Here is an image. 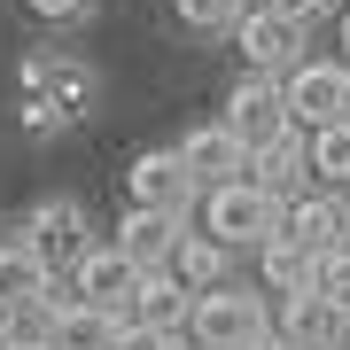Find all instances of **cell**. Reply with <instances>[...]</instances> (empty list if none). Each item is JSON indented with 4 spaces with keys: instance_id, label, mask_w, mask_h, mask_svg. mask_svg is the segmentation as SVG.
I'll use <instances>...</instances> for the list:
<instances>
[{
    "instance_id": "83f0119b",
    "label": "cell",
    "mask_w": 350,
    "mask_h": 350,
    "mask_svg": "<svg viewBox=\"0 0 350 350\" xmlns=\"http://www.w3.org/2000/svg\"><path fill=\"white\" fill-rule=\"evenodd\" d=\"M250 350H280V342H273V335H265V342H250Z\"/></svg>"
},
{
    "instance_id": "277c9868",
    "label": "cell",
    "mask_w": 350,
    "mask_h": 350,
    "mask_svg": "<svg viewBox=\"0 0 350 350\" xmlns=\"http://www.w3.org/2000/svg\"><path fill=\"white\" fill-rule=\"evenodd\" d=\"M16 241H24V250H31L39 265H47V273H70V265L94 250V234H86V211H78L70 195H47V202H39V211H31L24 226H16Z\"/></svg>"
},
{
    "instance_id": "6da1fadb",
    "label": "cell",
    "mask_w": 350,
    "mask_h": 350,
    "mask_svg": "<svg viewBox=\"0 0 350 350\" xmlns=\"http://www.w3.org/2000/svg\"><path fill=\"white\" fill-rule=\"evenodd\" d=\"M265 335H273V312H265V296H250L241 280L195 296V312H187V350H250Z\"/></svg>"
},
{
    "instance_id": "3957f363",
    "label": "cell",
    "mask_w": 350,
    "mask_h": 350,
    "mask_svg": "<svg viewBox=\"0 0 350 350\" xmlns=\"http://www.w3.org/2000/svg\"><path fill=\"white\" fill-rule=\"evenodd\" d=\"M280 101H288V125L296 133L350 125V63H312V55H304V63L280 78Z\"/></svg>"
},
{
    "instance_id": "9a60e30c",
    "label": "cell",
    "mask_w": 350,
    "mask_h": 350,
    "mask_svg": "<svg viewBox=\"0 0 350 350\" xmlns=\"http://www.w3.org/2000/svg\"><path fill=\"white\" fill-rule=\"evenodd\" d=\"M179 234H187V218H172V211H125V226H117V257H125L133 273H172Z\"/></svg>"
},
{
    "instance_id": "5b68a950",
    "label": "cell",
    "mask_w": 350,
    "mask_h": 350,
    "mask_svg": "<svg viewBox=\"0 0 350 350\" xmlns=\"http://www.w3.org/2000/svg\"><path fill=\"white\" fill-rule=\"evenodd\" d=\"M218 125L234 133V140H241L250 156L296 133V125H288V101H280V78H257V70H250V78L234 86V101H226V117H218Z\"/></svg>"
},
{
    "instance_id": "e0dca14e",
    "label": "cell",
    "mask_w": 350,
    "mask_h": 350,
    "mask_svg": "<svg viewBox=\"0 0 350 350\" xmlns=\"http://www.w3.org/2000/svg\"><path fill=\"white\" fill-rule=\"evenodd\" d=\"M250 187H257V195H273V202H296L304 187H312L304 133H288V140H273V148H257V156H250Z\"/></svg>"
},
{
    "instance_id": "d4e9b609",
    "label": "cell",
    "mask_w": 350,
    "mask_h": 350,
    "mask_svg": "<svg viewBox=\"0 0 350 350\" xmlns=\"http://www.w3.org/2000/svg\"><path fill=\"white\" fill-rule=\"evenodd\" d=\"M109 350H179V342H163V335H148V327H125V319H117V342Z\"/></svg>"
},
{
    "instance_id": "9c48e42d",
    "label": "cell",
    "mask_w": 350,
    "mask_h": 350,
    "mask_svg": "<svg viewBox=\"0 0 350 350\" xmlns=\"http://www.w3.org/2000/svg\"><path fill=\"white\" fill-rule=\"evenodd\" d=\"M24 94H39V101H55L63 117H86L94 109V94H101V78H94V63H78V55H24Z\"/></svg>"
},
{
    "instance_id": "f1b7e54d",
    "label": "cell",
    "mask_w": 350,
    "mask_h": 350,
    "mask_svg": "<svg viewBox=\"0 0 350 350\" xmlns=\"http://www.w3.org/2000/svg\"><path fill=\"white\" fill-rule=\"evenodd\" d=\"M16 350H39V342H16Z\"/></svg>"
},
{
    "instance_id": "52a82bcc",
    "label": "cell",
    "mask_w": 350,
    "mask_h": 350,
    "mask_svg": "<svg viewBox=\"0 0 350 350\" xmlns=\"http://www.w3.org/2000/svg\"><path fill=\"white\" fill-rule=\"evenodd\" d=\"M280 241H296V250H342L350 241V195H327V187H304L296 202H280Z\"/></svg>"
},
{
    "instance_id": "30bf717a",
    "label": "cell",
    "mask_w": 350,
    "mask_h": 350,
    "mask_svg": "<svg viewBox=\"0 0 350 350\" xmlns=\"http://www.w3.org/2000/svg\"><path fill=\"white\" fill-rule=\"evenodd\" d=\"M31 327H39V350H109L117 342V319L78 304V296H47L31 312Z\"/></svg>"
},
{
    "instance_id": "4316f807",
    "label": "cell",
    "mask_w": 350,
    "mask_h": 350,
    "mask_svg": "<svg viewBox=\"0 0 350 350\" xmlns=\"http://www.w3.org/2000/svg\"><path fill=\"white\" fill-rule=\"evenodd\" d=\"M342 63H350V8H342Z\"/></svg>"
},
{
    "instance_id": "44dd1931",
    "label": "cell",
    "mask_w": 350,
    "mask_h": 350,
    "mask_svg": "<svg viewBox=\"0 0 350 350\" xmlns=\"http://www.w3.org/2000/svg\"><path fill=\"white\" fill-rule=\"evenodd\" d=\"M312 296H327L335 312H350V241H342V250H327V257L312 265Z\"/></svg>"
},
{
    "instance_id": "ac0fdd59",
    "label": "cell",
    "mask_w": 350,
    "mask_h": 350,
    "mask_svg": "<svg viewBox=\"0 0 350 350\" xmlns=\"http://www.w3.org/2000/svg\"><path fill=\"white\" fill-rule=\"evenodd\" d=\"M172 280L187 288V296H211V288L234 280V250H218L202 226H187V234H179V250H172Z\"/></svg>"
},
{
    "instance_id": "5bb4252c",
    "label": "cell",
    "mask_w": 350,
    "mask_h": 350,
    "mask_svg": "<svg viewBox=\"0 0 350 350\" xmlns=\"http://www.w3.org/2000/svg\"><path fill=\"white\" fill-rule=\"evenodd\" d=\"M179 163H187V179L202 195L211 187H234V179H250V148H241L226 125H195L187 140H179Z\"/></svg>"
},
{
    "instance_id": "484cf974",
    "label": "cell",
    "mask_w": 350,
    "mask_h": 350,
    "mask_svg": "<svg viewBox=\"0 0 350 350\" xmlns=\"http://www.w3.org/2000/svg\"><path fill=\"white\" fill-rule=\"evenodd\" d=\"M24 8H31V16H47V24H70L86 0H24Z\"/></svg>"
},
{
    "instance_id": "7402d4cb",
    "label": "cell",
    "mask_w": 350,
    "mask_h": 350,
    "mask_svg": "<svg viewBox=\"0 0 350 350\" xmlns=\"http://www.w3.org/2000/svg\"><path fill=\"white\" fill-rule=\"evenodd\" d=\"M250 16V0H179V24L187 31H234Z\"/></svg>"
},
{
    "instance_id": "8992f818",
    "label": "cell",
    "mask_w": 350,
    "mask_h": 350,
    "mask_svg": "<svg viewBox=\"0 0 350 350\" xmlns=\"http://www.w3.org/2000/svg\"><path fill=\"white\" fill-rule=\"evenodd\" d=\"M125 195H133V211H172V218H187L202 187L187 179V163H179V148H148V156H133V172H125Z\"/></svg>"
},
{
    "instance_id": "ffe728a7",
    "label": "cell",
    "mask_w": 350,
    "mask_h": 350,
    "mask_svg": "<svg viewBox=\"0 0 350 350\" xmlns=\"http://www.w3.org/2000/svg\"><path fill=\"white\" fill-rule=\"evenodd\" d=\"M312 250H296V241H265V250H257V273H265V288H273V296H304V288H312Z\"/></svg>"
},
{
    "instance_id": "cb8c5ba5",
    "label": "cell",
    "mask_w": 350,
    "mask_h": 350,
    "mask_svg": "<svg viewBox=\"0 0 350 350\" xmlns=\"http://www.w3.org/2000/svg\"><path fill=\"white\" fill-rule=\"evenodd\" d=\"M250 8H273V16H288V24H304V31H312V16L327 8V0H250Z\"/></svg>"
},
{
    "instance_id": "7c38bea8",
    "label": "cell",
    "mask_w": 350,
    "mask_h": 350,
    "mask_svg": "<svg viewBox=\"0 0 350 350\" xmlns=\"http://www.w3.org/2000/svg\"><path fill=\"white\" fill-rule=\"evenodd\" d=\"M234 39H241V55H250L257 78H288L304 63V24H288V16H273V8H250L234 24Z\"/></svg>"
},
{
    "instance_id": "d6986e66",
    "label": "cell",
    "mask_w": 350,
    "mask_h": 350,
    "mask_svg": "<svg viewBox=\"0 0 350 350\" xmlns=\"http://www.w3.org/2000/svg\"><path fill=\"white\" fill-rule=\"evenodd\" d=\"M304 156H312V187H327V195H350V125L304 133Z\"/></svg>"
},
{
    "instance_id": "4fadbf2b",
    "label": "cell",
    "mask_w": 350,
    "mask_h": 350,
    "mask_svg": "<svg viewBox=\"0 0 350 350\" xmlns=\"http://www.w3.org/2000/svg\"><path fill=\"white\" fill-rule=\"evenodd\" d=\"M187 312H195V296H187L172 273H140L133 304H125V327H148V335H163V342L187 350Z\"/></svg>"
},
{
    "instance_id": "ba28073f",
    "label": "cell",
    "mask_w": 350,
    "mask_h": 350,
    "mask_svg": "<svg viewBox=\"0 0 350 350\" xmlns=\"http://www.w3.org/2000/svg\"><path fill=\"white\" fill-rule=\"evenodd\" d=\"M273 342L280 350H342L350 342V312H335L327 296H280L273 304Z\"/></svg>"
},
{
    "instance_id": "7a4b0ae2",
    "label": "cell",
    "mask_w": 350,
    "mask_h": 350,
    "mask_svg": "<svg viewBox=\"0 0 350 350\" xmlns=\"http://www.w3.org/2000/svg\"><path fill=\"white\" fill-rule=\"evenodd\" d=\"M202 234L218 241V250H265V241L280 234V202L257 195L250 179H234V187H211L202 195Z\"/></svg>"
},
{
    "instance_id": "603a6c76",
    "label": "cell",
    "mask_w": 350,
    "mask_h": 350,
    "mask_svg": "<svg viewBox=\"0 0 350 350\" xmlns=\"http://www.w3.org/2000/svg\"><path fill=\"white\" fill-rule=\"evenodd\" d=\"M63 125H70V117L55 109V101H39V94H24V133H31V140H47V133H63Z\"/></svg>"
},
{
    "instance_id": "2e32d148",
    "label": "cell",
    "mask_w": 350,
    "mask_h": 350,
    "mask_svg": "<svg viewBox=\"0 0 350 350\" xmlns=\"http://www.w3.org/2000/svg\"><path fill=\"white\" fill-rule=\"evenodd\" d=\"M47 296H55V273H47V265H39L16 234H8V241H0V319H8V327H16V319H31Z\"/></svg>"
},
{
    "instance_id": "8fae6325",
    "label": "cell",
    "mask_w": 350,
    "mask_h": 350,
    "mask_svg": "<svg viewBox=\"0 0 350 350\" xmlns=\"http://www.w3.org/2000/svg\"><path fill=\"white\" fill-rule=\"evenodd\" d=\"M133 288H140V273L117 257V241H94V250L70 265V296H78V304H94V312H109V319H125Z\"/></svg>"
}]
</instances>
